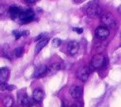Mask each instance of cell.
I'll return each mask as SVG.
<instances>
[{"label": "cell", "instance_id": "obj_1", "mask_svg": "<svg viewBox=\"0 0 121 107\" xmlns=\"http://www.w3.org/2000/svg\"><path fill=\"white\" fill-rule=\"evenodd\" d=\"M84 11L86 15H88L91 18H95L102 14V9L99 6V4L95 1H92L88 3L84 8Z\"/></svg>", "mask_w": 121, "mask_h": 107}, {"label": "cell", "instance_id": "obj_2", "mask_svg": "<svg viewBox=\"0 0 121 107\" xmlns=\"http://www.w3.org/2000/svg\"><path fill=\"white\" fill-rule=\"evenodd\" d=\"M106 63H107V60L105 56L102 54H97L94 56V58L91 61V67L92 69H98V68L104 67Z\"/></svg>", "mask_w": 121, "mask_h": 107}, {"label": "cell", "instance_id": "obj_3", "mask_svg": "<svg viewBox=\"0 0 121 107\" xmlns=\"http://www.w3.org/2000/svg\"><path fill=\"white\" fill-rule=\"evenodd\" d=\"M34 18H35V13H34L33 10H31V9L24 10L23 9V11H22L19 19L17 20V22L20 23V24H26V23H29V22L33 21Z\"/></svg>", "mask_w": 121, "mask_h": 107}, {"label": "cell", "instance_id": "obj_4", "mask_svg": "<svg viewBox=\"0 0 121 107\" xmlns=\"http://www.w3.org/2000/svg\"><path fill=\"white\" fill-rule=\"evenodd\" d=\"M100 21L106 27H113L115 26V20L111 12H105L100 15Z\"/></svg>", "mask_w": 121, "mask_h": 107}, {"label": "cell", "instance_id": "obj_5", "mask_svg": "<svg viewBox=\"0 0 121 107\" xmlns=\"http://www.w3.org/2000/svg\"><path fill=\"white\" fill-rule=\"evenodd\" d=\"M92 72V67L89 66H83L79 68L77 72V78L80 80L81 81H86L90 76V73Z\"/></svg>", "mask_w": 121, "mask_h": 107}, {"label": "cell", "instance_id": "obj_6", "mask_svg": "<svg viewBox=\"0 0 121 107\" xmlns=\"http://www.w3.org/2000/svg\"><path fill=\"white\" fill-rule=\"evenodd\" d=\"M69 93H70L72 98L78 99V98H81L82 93H83V88L81 86H79V85H73V86L70 87Z\"/></svg>", "mask_w": 121, "mask_h": 107}, {"label": "cell", "instance_id": "obj_7", "mask_svg": "<svg viewBox=\"0 0 121 107\" xmlns=\"http://www.w3.org/2000/svg\"><path fill=\"white\" fill-rule=\"evenodd\" d=\"M110 34V30L108 27H104V26H101V27H98L96 29H95V36L100 39V40H104L106 39Z\"/></svg>", "mask_w": 121, "mask_h": 107}, {"label": "cell", "instance_id": "obj_8", "mask_svg": "<svg viewBox=\"0 0 121 107\" xmlns=\"http://www.w3.org/2000/svg\"><path fill=\"white\" fill-rule=\"evenodd\" d=\"M22 11H23V9H22L21 8L17 7V6H12V7H10V8L9 9V17H10L12 20L16 21V22H17V20L19 19V17H20V15H21Z\"/></svg>", "mask_w": 121, "mask_h": 107}, {"label": "cell", "instance_id": "obj_9", "mask_svg": "<svg viewBox=\"0 0 121 107\" xmlns=\"http://www.w3.org/2000/svg\"><path fill=\"white\" fill-rule=\"evenodd\" d=\"M79 44L77 41H70L67 45V53L69 55H76L78 52Z\"/></svg>", "mask_w": 121, "mask_h": 107}, {"label": "cell", "instance_id": "obj_10", "mask_svg": "<svg viewBox=\"0 0 121 107\" xmlns=\"http://www.w3.org/2000/svg\"><path fill=\"white\" fill-rule=\"evenodd\" d=\"M46 73H47V66L46 65H40L38 66L34 73H33V78L34 79H40V78H43L44 76H46Z\"/></svg>", "mask_w": 121, "mask_h": 107}, {"label": "cell", "instance_id": "obj_11", "mask_svg": "<svg viewBox=\"0 0 121 107\" xmlns=\"http://www.w3.org/2000/svg\"><path fill=\"white\" fill-rule=\"evenodd\" d=\"M59 70H60V62H54L49 67H47L46 76H53L57 72H59Z\"/></svg>", "mask_w": 121, "mask_h": 107}, {"label": "cell", "instance_id": "obj_12", "mask_svg": "<svg viewBox=\"0 0 121 107\" xmlns=\"http://www.w3.org/2000/svg\"><path fill=\"white\" fill-rule=\"evenodd\" d=\"M9 70L8 67L0 68V84L6 83L9 80Z\"/></svg>", "mask_w": 121, "mask_h": 107}, {"label": "cell", "instance_id": "obj_13", "mask_svg": "<svg viewBox=\"0 0 121 107\" xmlns=\"http://www.w3.org/2000/svg\"><path fill=\"white\" fill-rule=\"evenodd\" d=\"M32 98H33V100L35 102L40 103L43 100V90H41L39 88L35 89L33 91V93H32Z\"/></svg>", "mask_w": 121, "mask_h": 107}, {"label": "cell", "instance_id": "obj_14", "mask_svg": "<svg viewBox=\"0 0 121 107\" xmlns=\"http://www.w3.org/2000/svg\"><path fill=\"white\" fill-rule=\"evenodd\" d=\"M47 43H48V39H47V38H43V39L40 40V41L38 42V44L36 45V47H35V54H38V53L47 45Z\"/></svg>", "mask_w": 121, "mask_h": 107}, {"label": "cell", "instance_id": "obj_15", "mask_svg": "<svg viewBox=\"0 0 121 107\" xmlns=\"http://www.w3.org/2000/svg\"><path fill=\"white\" fill-rule=\"evenodd\" d=\"M9 9L6 5H0V19H6L9 16Z\"/></svg>", "mask_w": 121, "mask_h": 107}, {"label": "cell", "instance_id": "obj_16", "mask_svg": "<svg viewBox=\"0 0 121 107\" xmlns=\"http://www.w3.org/2000/svg\"><path fill=\"white\" fill-rule=\"evenodd\" d=\"M20 103L24 107H26L29 105V98L26 94H22L20 96Z\"/></svg>", "mask_w": 121, "mask_h": 107}, {"label": "cell", "instance_id": "obj_17", "mask_svg": "<svg viewBox=\"0 0 121 107\" xmlns=\"http://www.w3.org/2000/svg\"><path fill=\"white\" fill-rule=\"evenodd\" d=\"M13 98L12 97L10 96H6L4 98H3V104L5 107H11L13 105Z\"/></svg>", "mask_w": 121, "mask_h": 107}, {"label": "cell", "instance_id": "obj_18", "mask_svg": "<svg viewBox=\"0 0 121 107\" xmlns=\"http://www.w3.org/2000/svg\"><path fill=\"white\" fill-rule=\"evenodd\" d=\"M12 34L14 35L15 39H16V40H18V39H19L20 37H22V36H27V35H28V31H27V30H24V31L14 30V31L12 32Z\"/></svg>", "mask_w": 121, "mask_h": 107}, {"label": "cell", "instance_id": "obj_19", "mask_svg": "<svg viewBox=\"0 0 121 107\" xmlns=\"http://www.w3.org/2000/svg\"><path fill=\"white\" fill-rule=\"evenodd\" d=\"M13 54H14V56L17 57V58L22 57L23 54H24V48H23L22 46H18V47H16V48L14 49V51H13Z\"/></svg>", "mask_w": 121, "mask_h": 107}, {"label": "cell", "instance_id": "obj_20", "mask_svg": "<svg viewBox=\"0 0 121 107\" xmlns=\"http://www.w3.org/2000/svg\"><path fill=\"white\" fill-rule=\"evenodd\" d=\"M15 89V86L14 85H12V84H7V82L6 83H1L0 84V90H14Z\"/></svg>", "mask_w": 121, "mask_h": 107}, {"label": "cell", "instance_id": "obj_21", "mask_svg": "<svg viewBox=\"0 0 121 107\" xmlns=\"http://www.w3.org/2000/svg\"><path fill=\"white\" fill-rule=\"evenodd\" d=\"M61 44V40L59 39V38H54L52 40V46L53 47H59Z\"/></svg>", "mask_w": 121, "mask_h": 107}, {"label": "cell", "instance_id": "obj_22", "mask_svg": "<svg viewBox=\"0 0 121 107\" xmlns=\"http://www.w3.org/2000/svg\"><path fill=\"white\" fill-rule=\"evenodd\" d=\"M8 49H9V47H8V46L4 47V55H5L7 58L11 59V52H10L9 50H8Z\"/></svg>", "mask_w": 121, "mask_h": 107}, {"label": "cell", "instance_id": "obj_23", "mask_svg": "<svg viewBox=\"0 0 121 107\" xmlns=\"http://www.w3.org/2000/svg\"><path fill=\"white\" fill-rule=\"evenodd\" d=\"M73 30L74 31H76L77 33H78V34H81L82 32H83V29L81 28V27H74L73 28Z\"/></svg>", "mask_w": 121, "mask_h": 107}, {"label": "cell", "instance_id": "obj_24", "mask_svg": "<svg viewBox=\"0 0 121 107\" xmlns=\"http://www.w3.org/2000/svg\"><path fill=\"white\" fill-rule=\"evenodd\" d=\"M43 37H44V34H43H43H40L39 36H37V37H36V39H35V41H38V42H39L40 40H42V39H43Z\"/></svg>", "mask_w": 121, "mask_h": 107}, {"label": "cell", "instance_id": "obj_25", "mask_svg": "<svg viewBox=\"0 0 121 107\" xmlns=\"http://www.w3.org/2000/svg\"><path fill=\"white\" fill-rule=\"evenodd\" d=\"M26 3H28V4H35L37 3L39 0H24Z\"/></svg>", "mask_w": 121, "mask_h": 107}, {"label": "cell", "instance_id": "obj_26", "mask_svg": "<svg viewBox=\"0 0 121 107\" xmlns=\"http://www.w3.org/2000/svg\"><path fill=\"white\" fill-rule=\"evenodd\" d=\"M27 107H40V105H39V103H38V102H33V103L29 104Z\"/></svg>", "mask_w": 121, "mask_h": 107}, {"label": "cell", "instance_id": "obj_27", "mask_svg": "<svg viewBox=\"0 0 121 107\" xmlns=\"http://www.w3.org/2000/svg\"><path fill=\"white\" fill-rule=\"evenodd\" d=\"M71 107H81V106H80V104L78 102H75V103H73L71 105Z\"/></svg>", "mask_w": 121, "mask_h": 107}, {"label": "cell", "instance_id": "obj_28", "mask_svg": "<svg viewBox=\"0 0 121 107\" xmlns=\"http://www.w3.org/2000/svg\"><path fill=\"white\" fill-rule=\"evenodd\" d=\"M75 3H78V4H79V3H82V2H84L85 0H73Z\"/></svg>", "mask_w": 121, "mask_h": 107}, {"label": "cell", "instance_id": "obj_29", "mask_svg": "<svg viewBox=\"0 0 121 107\" xmlns=\"http://www.w3.org/2000/svg\"><path fill=\"white\" fill-rule=\"evenodd\" d=\"M61 107H67V104L65 101H62V104H61Z\"/></svg>", "mask_w": 121, "mask_h": 107}, {"label": "cell", "instance_id": "obj_30", "mask_svg": "<svg viewBox=\"0 0 121 107\" xmlns=\"http://www.w3.org/2000/svg\"><path fill=\"white\" fill-rule=\"evenodd\" d=\"M118 11H119V13L121 14V5H120V6L118 7Z\"/></svg>", "mask_w": 121, "mask_h": 107}]
</instances>
